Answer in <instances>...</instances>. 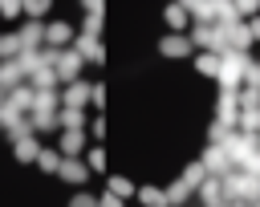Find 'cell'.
I'll return each instance as SVG.
<instances>
[{"label":"cell","instance_id":"obj_1","mask_svg":"<svg viewBox=\"0 0 260 207\" xmlns=\"http://www.w3.org/2000/svg\"><path fill=\"white\" fill-rule=\"evenodd\" d=\"M110 187H114V191H118V195H130V191H134V187H130V183H126V179H114V183H110Z\"/></svg>","mask_w":260,"mask_h":207}]
</instances>
